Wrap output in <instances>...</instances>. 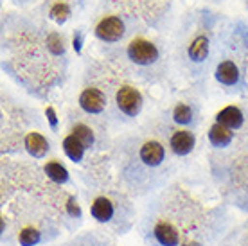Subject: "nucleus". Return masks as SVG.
I'll return each instance as SVG.
<instances>
[{
	"instance_id": "1",
	"label": "nucleus",
	"mask_w": 248,
	"mask_h": 246,
	"mask_svg": "<svg viewBox=\"0 0 248 246\" xmlns=\"http://www.w3.org/2000/svg\"><path fill=\"white\" fill-rule=\"evenodd\" d=\"M128 58L137 65H151L158 60V50L151 42L139 38L128 45Z\"/></svg>"
},
{
	"instance_id": "2",
	"label": "nucleus",
	"mask_w": 248,
	"mask_h": 246,
	"mask_svg": "<svg viewBox=\"0 0 248 246\" xmlns=\"http://www.w3.org/2000/svg\"><path fill=\"white\" fill-rule=\"evenodd\" d=\"M117 106L123 113L135 117L142 108V95L133 86H123L117 92Z\"/></svg>"
},
{
	"instance_id": "3",
	"label": "nucleus",
	"mask_w": 248,
	"mask_h": 246,
	"mask_svg": "<svg viewBox=\"0 0 248 246\" xmlns=\"http://www.w3.org/2000/svg\"><path fill=\"white\" fill-rule=\"evenodd\" d=\"M95 36L103 42H119L124 36V24L119 16H106L95 25Z\"/></svg>"
},
{
	"instance_id": "4",
	"label": "nucleus",
	"mask_w": 248,
	"mask_h": 246,
	"mask_svg": "<svg viewBox=\"0 0 248 246\" xmlns=\"http://www.w3.org/2000/svg\"><path fill=\"white\" fill-rule=\"evenodd\" d=\"M79 106L87 113H101L106 106L105 93L97 88H87L79 95Z\"/></svg>"
},
{
	"instance_id": "5",
	"label": "nucleus",
	"mask_w": 248,
	"mask_h": 246,
	"mask_svg": "<svg viewBox=\"0 0 248 246\" xmlns=\"http://www.w3.org/2000/svg\"><path fill=\"white\" fill-rule=\"evenodd\" d=\"M140 158H142V162L146 164V166L156 167L164 162V158H166V151H164L160 142L149 140L140 148Z\"/></svg>"
},
{
	"instance_id": "6",
	"label": "nucleus",
	"mask_w": 248,
	"mask_h": 246,
	"mask_svg": "<svg viewBox=\"0 0 248 246\" xmlns=\"http://www.w3.org/2000/svg\"><path fill=\"white\" fill-rule=\"evenodd\" d=\"M194 135H192L191 131H176L173 137H171V140H169V146L173 149L174 154H178V156H186L192 151L194 148Z\"/></svg>"
},
{
	"instance_id": "7",
	"label": "nucleus",
	"mask_w": 248,
	"mask_h": 246,
	"mask_svg": "<svg viewBox=\"0 0 248 246\" xmlns=\"http://www.w3.org/2000/svg\"><path fill=\"white\" fill-rule=\"evenodd\" d=\"M216 79L221 85L232 86L239 81V68L236 67V63L232 62H223L219 63L216 68Z\"/></svg>"
},
{
	"instance_id": "8",
	"label": "nucleus",
	"mask_w": 248,
	"mask_h": 246,
	"mask_svg": "<svg viewBox=\"0 0 248 246\" xmlns=\"http://www.w3.org/2000/svg\"><path fill=\"white\" fill-rule=\"evenodd\" d=\"M153 232H155V239L162 246H176L178 241H180L176 228L173 225H169V223H158Z\"/></svg>"
},
{
	"instance_id": "9",
	"label": "nucleus",
	"mask_w": 248,
	"mask_h": 246,
	"mask_svg": "<svg viewBox=\"0 0 248 246\" xmlns=\"http://www.w3.org/2000/svg\"><path fill=\"white\" fill-rule=\"evenodd\" d=\"M216 119H217V123L227 126L229 129L241 128V124H243V113L236 106H227V108H223V110L217 113Z\"/></svg>"
},
{
	"instance_id": "10",
	"label": "nucleus",
	"mask_w": 248,
	"mask_h": 246,
	"mask_svg": "<svg viewBox=\"0 0 248 246\" xmlns=\"http://www.w3.org/2000/svg\"><path fill=\"white\" fill-rule=\"evenodd\" d=\"M25 149L29 151V154H32L34 158H42L47 154L49 144L45 140V137H42L40 133H29L25 137Z\"/></svg>"
},
{
	"instance_id": "11",
	"label": "nucleus",
	"mask_w": 248,
	"mask_h": 246,
	"mask_svg": "<svg viewBox=\"0 0 248 246\" xmlns=\"http://www.w3.org/2000/svg\"><path fill=\"white\" fill-rule=\"evenodd\" d=\"M92 215L101 223H106L112 219L113 215V203L108 200V198H97V200H93L92 203V209H90Z\"/></svg>"
},
{
	"instance_id": "12",
	"label": "nucleus",
	"mask_w": 248,
	"mask_h": 246,
	"mask_svg": "<svg viewBox=\"0 0 248 246\" xmlns=\"http://www.w3.org/2000/svg\"><path fill=\"white\" fill-rule=\"evenodd\" d=\"M209 140H211L212 146L216 148H225L232 142V131H230L227 126L216 123L209 131Z\"/></svg>"
},
{
	"instance_id": "13",
	"label": "nucleus",
	"mask_w": 248,
	"mask_h": 246,
	"mask_svg": "<svg viewBox=\"0 0 248 246\" xmlns=\"http://www.w3.org/2000/svg\"><path fill=\"white\" fill-rule=\"evenodd\" d=\"M63 149H65L67 156L72 162L83 160V154H85V144H83L78 137H74V135L65 137V140H63Z\"/></svg>"
},
{
	"instance_id": "14",
	"label": "nucleus",
	"mask_w": 248,
	"mask_h": 246,
	"mask_svg": "<svg viewBox=\"0 0 248 246\" xmlns=\"http://www.w3.org/2000/svg\"><path fill=\"white\" fill-rule=\"evenodd\" d=\"M187 54L191 58L192 62H203L207 54H209V40L205 36H198L194 38L187 49Z\"/></svg>"
},
{
	"instance_id": "15",
	"label": "nucleus",
	"mask_w": 248,
	"mask_h": 246,
	"mask_svg": "<svg viewBox=\"0 0 248 246\" xmlns=\"http://www.w3.org/2000/svg\"><path fill=\"white\" fill-rule=\"evenodd\" d=\"M45 172H47V176H49L52 182H56V184H67L68 182V171L62 164H58V162L45 164Z\"/></svg>"
},
{
	"instance_id": "16",
	"label": "nucleus",
	"mask_w": 248,
	"mask_h": 246,
	"mask_svg": "<svg viewBox=\"0 0 248 246\" xmlns=\"http://www.w3.org/2000/svg\"><path fill=\"white\" fill-rule=\"evenodd\" d=\"M72 135L78 137L83 144H85V148H90L93 144V140H95V137H93V131L88 126H85V124H78V126H74V129H72Z\"/></svg>"
},
{
	"instance_id": "17",
	"label": "nucleus",
	"mask_w": 248,
	"mask_h": 246,
	"mask_svg": "<svg viewBox=\"0 0 248 246\" xmlns=\"http://www.w3.org/2000/svg\"><path fill=\"white\" fill-rule=\"evenodd\" d=\"M173 119L178 124H189L192 119V110L187 105H176L173 110Z\"/></svg>"
},
{
	"instance_id": "18",
	"label": "nucleus",
	"mask_w": 248,
	"mask_h": 246,
	"mask_svg": "<svg viewBox=\"0 0 248 246\" xmlns=\"http://www.w3.org/2000/svg\"><path fill=\"white\" fill-rule=\"evenodd\" d=\"M18 239H20V245L22 246H34L38 241H40V232H38L36 228L27 227L20 232Z\"/></svg>"
},
{
	"instance_id": "19",
	"label": "nucleus",
	"mask_w": 248,
	"mask_h": 246,
	"mask_svg": "<svg viewBox=\"0 0 248 246\" xmlns=\"http://www.w3.org/2000/svg\"><path fill=\"white\" fill-rule=\"evenodd\" d=\"M68 15H70V9H68L67 4H54L52 6V9H50V16L56 20L58 24H63L65 20L68 18Z\"/></svg>"
},
{
	"instance_id": "20",
	"label": "nucleus",
	"mask_w": 248,
	"mask_h": 246,
	"mask_svg": "<svg viewBox=\"0 0 248 246\" xmlns=\"http://www.w3.org/2000/svg\"><path fill=\"white\" fill-rule=\"evenodd\" d=\"M47 45H49V50L52 52V54L60 56V54H63V52H65L62 38L58 36V34H50V36L47 38Z\"/></svg>"
},
{
	"instance_id": "21",
	"label": "nucleus",
	"mask_w": 248,
	"mask_h": 246,
	"mask_svg": "<svg viewBox=\"0 0 248 246\" xmlns=\"http://www.w3.org/2000/svg\"><path fill=\"white\" fill-rule=\"evenodd\" d=\"M67 210L70 215H74V217H79L81 215V209L78 207L74 198H68V203H67Z\"/></svg>"
},
{
	"instance_id": "22",
	"label": "nucleus",
	"mask_w": 248,
	"mask_h": 246,
	"mask_svg": "<svg viewBox=\"0 0 248 246\" xmlns=\"http://www.w3.org/2000/svg\"><path fill=\"white\" fill-rule=\"evenodd\" d=\"M45 113H47V119L50 121V126H52V128H56L58 119H56V113H54V110H52V108H47V110H45Z\"/></svg>"
},
{
	"instance_id": "23",
	"label": "nucleus",
	"mask_w": 248,
	"mask_h": 246,
	"mask_svg": "<svg viewBox=\"0 0 248 246\" xmlns=\"http://www.w3.org/2000/svg\"><path fill=\"white\" fill-rule=\"evenodd\" d=\"M81 43H83V36H81V34H76V36H74V49H76V52H81Z\"/></svg>"
}]
</instances>
